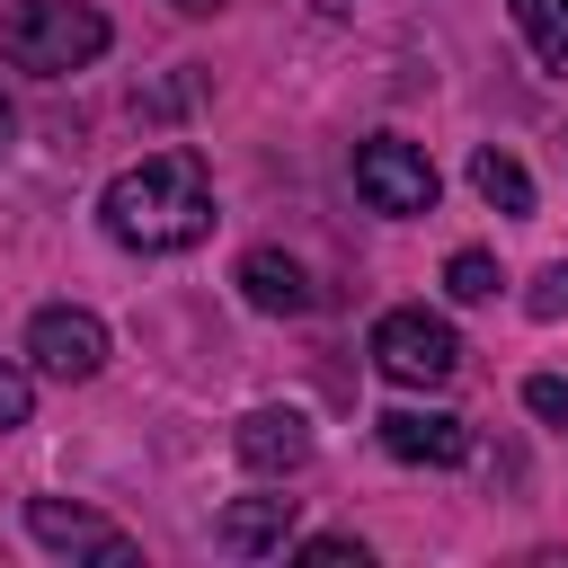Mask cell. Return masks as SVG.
Segmentation results:
<instances>
[{
    "instance_id": "cell-6",
    "label": "cell",
    "mask_w": 568,
    "mask_h": 568,
    "mask_svg": "<svg viewBox=\"0 0 568 568\" xmlns=\"http://www.w3.org/2000/svg\"><path fill=\"white\" fill-rule=\"evenodd\" d=\"M373 435H382V453H390V462H426V470L470 462V426H462L453 408H382V417H373Z\"/></svg>"
},
{
    "instance_id": "cell-14",
    "label": "cell",
    "mask_w": 568,
    "mask_h": 568,
    "mask_svg": "<svg viewBox=\"0 0 568 568\" xmlns=\"http://www.w3.org/2000/svg\"><path fill=\"white\" fill-rule=\"evenodd\" d=\"M524 311H532V320H568V257L532 275V293H524Z\"/></svg>"
},
{
    "instance_id": "cell-5",
    "label": "cell",
    "mask_w": 568,
    "mask_h": 568,
    "mask_svg": "<svg viewBox=\"0 0 568 568\" xmlns=\"http://www.w3.org/2000/svg\"><path fill=\"white\" fill-rule=\"evenodd\" d=\"M27 355H36V373H53V382H89V373L106 364V328H98V311L44 302V311L27 320Z\"/></svg>"
},
{
    "instance_id": "cell-18",
    "label": "cell",
    "mask_w": 568,
    "mask_h": 568,
    "mask_svg": "<svg viewBox=\"0 0 568 568\" xmlns=\"http://www.w3.org/2000/svg\"><path fill=\"white\" fill-rule=\"evenodd\" d=\"M9 133H18V115H9V98H0V151H9Z\"/></svg>"
},
{
    "instance_id": "cell-4",
    "label": "cell",
    "mask_w": 568,
    "mask_h": 568,
    "mask_svg": "<svg viewBox=\"0 0 568 568\" xmlns=\"http://www.w3.org/2000/svg\"><path fill=\"white\" fill-rule=\"evenodd\" d=\"M435 160L417 151V142H399V133H373V142H355V195L373 204V213H435Z\"/></svg>"
},
{
    "instance_id": "cell-15",
    "label": "cell",
    "mask_w": 568,
    "mask_h": 568,
    "mask_svg": "<svg viewBox=\"0 0 568 568\" xmlns=\"http://www.w3.org/2000/svg\"><path fill=\"white\" fill-rule=\"evenodd\" d=\"M524 408H532V417H550V426L568 435V382H559V373H532V382H524Z\"/></svg>"
},
{
    "instance_id": "cell-8",
    "label": "cell",
    "mask_w": 568,
    "mask_h": 568,
    "mask_svg": "<svg viewBox=\"0 0 568 568\" xmlns=\"http://www.w3.org/2000/svg\"><path fill=\"white\" fill-rule=\"evenodd\" d=\"M231 453H240L257 479H284V470L311 462V417H302V408H248L240 435H231Z\"/></svg>"
},
{
    "instance_id": "cell-13",
    "label": "cell",
    "mask_w": 568,
    "mask_h": 568,
    "mask_svg": "<svg viewBox=\"0 0 568 568\" xmlns=\"http://www.w3.org/2000/svg\"><path fill=\"white\" fill-rule=\"evenodd\" d=\"M444 293H453V302H497V257H488V248H453Z\"/></svg>"
},
{
    "instance_id": "cell-7",
    "label": "cell",
    "mask_w": 568,
    "mask_h": 568,
    "mask_svg": "<svg viewBox=\"0 0 568 568\" xmlns=\"http://www.w3.org/2000/svg\"><path fill=\"white\" fill-rule=\"evenodd\" d=\"M27 532H36L44 550H62V559H106V568H133V532H115L106 515H80V506H62V497H36V506H27Z\"/></svg>"
},
{
    "instance_id": "cell-3",
    "label": "cell",
    "mask_w": 568,
    "mask_h": 568,
    "mask_svg": "<svg viewBox=\"0 0 568 568\" xmlns=\"http://www.w3.org/2000/svg\"><path fill=\"white\" fill-rule=\"evenodd\" d=\"M373 364L390 373V382H408V390H444L453 373H462V337H453V320H435V311H382L373 320Z\"/></svg>"
},
{
    "instance_id": "cell-11",
    "label": "cell",
    "mask_w": 568,
    "mask_h": 568,
    "mask_svg": "<svg viewBox=\"0 0 568 568\" xmlns=\"http://www.w3.org/2000/svg\"><path fill=\"white\" fill-rule=\"evenodd\" d=\"M506 9H515V27H524L532 62H541L550 80H568V0H506Z\"/></svg>"
},
{
    "instance_id": "cell-16",
    "label": "cell",
    "mask_w": 568,
    "mask_h": 568,
    "mask_svg": "<svg viewBox=\"0 0 568 568\" xmlns=\"http://www.w3.org/2000/svg\"><path fill=\"white\" fill-rule=\"evenodd\" d=\"M27 408H36V382H27L18 364H0V435H9V426H27Z\"/></svg>"
},
{
    "instance_id": "cell-17",
    "label": "cell",
    "mask_w": 568,
    "mask_h": 568,
    "mask_svg": "<svg viewBox=\"0 0 568 568\" xmlns=\"http://www.w3.org/2000/svg\"><path fill=\"white\" fill-rule=\"evenodd\" d=\"M293 559H311V568H346V559H355V568H364V541H346V532H320V541H302Z\"/></svg>"
},
{
    "instance_id": "cell-19",
    "label": "cell",
    "mask_w": 568,
    "mask_h": 568,
    "mask_svg": "<svg viewBox=\"0 0 568 568\" xmlns=\"http://www.w3.org/2000/svg\"><path fill=\"white\" fill-rule=\"evenodd\" d=\"M178 9H213V0H178Z\"/></svg>"
},
{
    "instance_id": "cell-12",
    "label": "cell",
    "mask_w": 568,
    "mask_h": 568,
    "mask_svg": "<svg viewBox=\"0 0 568 568\" xmlns=\"http://www.w3.org/2000/svg\"><path fill=\"white\" fill-rule=\"evenodd\" d=\"M470 186H479L497 213H532V178H524V160H515V151H497V142L470 160Z\"/></svg>"
},
{
    "instance_id": "cell-2",
    "label": "cell",
    "mask_w": 568,
    "mask_h": 568,
    "mask_svg": "<svg viewBox=\"0 0 568 568\" xmlns=\"http://www.w3.org/2000/svg\"><path fill=\"white\" fill-rule=\"evenodd\" d=\"M0 53H9L18 71L62 80V71H80V62L106 53V18H98L89 0H18V9L0 18Z\"/></svg>"
},
{
    "instance_id": "cell-10",
    "label": "cell",
    "mask_w": 568,
    "mask_h": 568,
    "mask_svg": "<svg viewBox=\"0 0 568 568\" xmlns=\"http://www.w3.org/2000/svg\"><path fill=\"white\" fill-rule=\"evenodd\" d=\"M240 293H248L257 311H311V275H302V257H284V248H248V257H240Z\"/></svg>"
},
{
    "instance_id": "cell-1",
    "label": "cell",
    "mask_w": 568,
    "mask_h": 568,
    "mask_svg": "<svg viewBox=\"0 0 568 568\" xmlns=\"http://www.w3.org/2000/svg\"><path fill=\"white\" fill-rule=\"evenodd\" d=\"M98 222L115 248H142V257H169V248H195L213 231V178L204 160L178 142V151H151L133 160L106 195H98Z\"/></svg>"
},
{
    "instance_id": "cell-9",
    "label": "cell",
    "mask_w": 568,
    "mask_h": 568,
    "mask_svg": "<svg viewBox=\"0 0 568 568\" xmlns=\"http://www.w3.org/2000/svg\"><path fill=\"white\" fill-rule=\"evenodd\" d=\"M284 532H293V497H240V506H222V524H213V541L240 550V559L284 550Z\"/></svg>"
}]
</instances>
